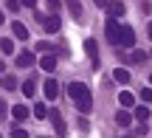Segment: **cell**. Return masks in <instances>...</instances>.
I'll use <instances>...</instances> for the list:
<instances>
[{"instance_id":"d4e9b609","label":"cell","mask_w":152,"mask_h":138,"mask_svg":"<svg viewBox=\"0 0 152 138\" xmlns=\"http://www.w3.org/2000/svg\"><path fill=\"white\" fill-rule=\"evenodd\" d=\"M37 51H42V54H51V45H48V42H39V45H37Z\"/></svg>"},{"instance_id":"d590c367","label":"cell","mask_w":152,"mask_h":138,"mask_svg":"<svg viewBox=\"0 0 152 138\" xmlns=\"http://www.w3.org/2000/svg\"><path fill=\"white\" fill-rule=\"evenodd\" d=\"M0 138H3V133H0Z\"/></svg>"},{"instance_id":"277c9868","label":"cell","mask_w":152,"mask_h":138,"mask_svg":"<svg viewBox=\"0 0 152 138\" xmlns=\"http://www.w3.org/2000/svg\"><path fill=\"white\" fill-rule=\"evenodd\" d=\"M37 20L42 23L45 31H51V34L59 31V17H56V14H37Z\"/></svg>"},{"instance_id":"30bf717a","label":"cell","mask_w":152,"mask_h":138,"mask_svg":"<svg viewBox=\"0 0 152 138\" xmlns=\"http://www.w3.org/2000/svg\"><path fill=\"white\" fill-rule=\"evenodd\" d=\"M11 116H14V121H26L31 113H28V107H23V104H14L11 107Z\"/></svg>"},{"instance_id":"ffe728a7","label":"cell","mask_w":152,"mask_h":138,"mask_svg":"<svg viewBox=\"0 0 152 138\" xmlns=\"http://www.w3.org/2000/svg\"><path fill=\"white\" fill-rule=\"evenodd\" d=\"M135 118H138L141 124H147V121H149V107H135Z\"/></svg>"},{"instance_id":"8fae6325","label":"cell","mask_w":152,"mask_h":138,"mask_svg":"<svg viewBox=\"0 0 152 138\" xmlns=\"http://www.w3.org/2000/svg\"><path fill=\"white\" fill-rule=\"evenodd\" d=\"M23 93H26L28 99H31V96L37 93V79H34V76H28L26 82H23Z\"/></svg>"},{"instance_id":"9c48e42d","label":"cell","mask_w":152,"mask_h":138,"mask_svg":"<svg viewBox=\"0 0 152 138\" xmlns=\"http://www.w3.org/2000/svg\"><path fill=\"white\" fill-rule=\"evenodd\" d=\"M34 62H37V56H34L31 51H20V54H17V65L20 68H31Z\"/></svg>"},{"instance_id":"9a60e30c","label":"cell","mask_w":152,"mask_h":138,"mask_svg":"<svg viewBox=\"0 0 152 138\" xmlns=\"http://www.w3.org/2000/svg\"><path fill=\"white\" fill-rule=\"evenodd\" d=\"M39 65H42V71H48V73H51V71L56 68V56H54V54H45L42 59H39Z\"/></svg>"},{"instance_id":"d6986e66","label":"cell","mask_w":152,"mask_h":138,"mask_svg":"<svg viewBox=\"0 0 152 138\" xmlns=\"http://www.w3.org/2000/svg\"><path fill=\"white\" fill-rule=\"evenodd\" d=\"M147 59H149V54H147V51H141V48H135V51H132V62H135V65H144Z\"/></svg>"},{"instance_id":"e0dca14e","label":"cell","mask_w":152,"mask_h":138,"mask_svg":"<svg viewBox=\"0 0 152 138\" xmlns=\"http://www.w3.org/2000/svg\"><path fill=\"white\" fill-rule=\"evenodd\" d=\"M48 104H42V101H37V104H34V118H48Z\"/></svg>"},{"instance_id":"2e32d148","label":"cell","mask_w":152,"mask_h":138,"mask_svg":"<svg viewBox=\"0 0 152 138\" xmlns=\"http://www.w3.org/2000/svg\"><path fill=\"white\" fill-rule=\"evenodd\" d=\"M113 79H115V82H121V85H127V82H130V71L115 68V71H113Z\"/></svg>"},{"instance_id":"603a6c76","label":"cell","mask_w":152,"mask_h":138,"mask_svg":"<svg viewBox=\"0 0 152 138\" xmlns=\"http://www.w3.org/2000/svg\"><path fill=\"white\" fill-rule=\"evenodd\" d=\"M3 88L14 90V88H17V79H14V76H6V79H3Z\"/></svg>"},{"instance_id":"d6a6232c","label":"cell","mask_w":152,"mask_h":138,"mask_svg":"<svg viewBox=\"0 0 152 138\" xmlns=\"http://www.w3.org/2000/svg\"><path fill=\"white\" fill-rule=\"evenodd\" d=\"M118 138H130V135H118Z\"/></svg>"},{"instance_id":"5b68a950","label":"cell","mask_w":152,"mask_h":138,"mask_svg":"<svg viewBox=\"0 0 152 138\" xmlns=\"http://www.w3.org/2000/svg\"><path fill=\"white\" fill-rule=\"evenodd\" d=\"M118 45L121 48H132L135 45V31L130 26H121V37H118Z\"/></svg>"},{"instance_id":"1f68e13d","label":"cell","mask_w":152,"mask_h":138,"mask_svg":"<svg viewBox=\"0 0 152 138\" xmlns=\"http://www.w3.org/2000/svg\"><path fill=\"white\" fill-rule=\"evenodd\" d=\"M3 68H6V65H3V62H0V73H3Z\"/></svg>"},{"instance_id":"484cf974","label":"cell","mask_w":152,"mask_h":138,"mask_svg":"<svg viewBox=\"0 0 152 138\" xmlns=\"http://www.w3.org/2000/svg\"><path fill=\"white\" fill-rule=\"evenodd\" d=\"M9 9H11V11H17V9H20V0H9Z\"/></svg>"},{"instance_id":"5bb4252c","label":"cell","mask_w":152,"mask_h":138,"mask_svg":"<svg viewBox=\"0 0 152 138\" xmlns=\"http://www.w3.org/2000/svg\"><path fill=\"white\" fill-rule=\"evenodd\" d=\"M11 34H14L17 39H28V28L23 26V23H11Z\"/></svg>"},{"instance_id":"8d00e7d4","label":"cell","mask_w":152,"mask_h":138,"mask_svg":"<svg viewBox=\"0 0 152 138\" xmlns=\"http://www.w3.org/2000/svg\"><path fill=\"white\" fill-rule=\"evenodd\" d=\"M48 3H51V0H48Z\"/></svg>"},{"instance_id":"ac0fdd59","label":"cell","mask_w":152,"mask_h":138,"mask_svg":"<svg viewBox=\"0 0 152 138\" xmlns=\"http://www.w3.org/2000/svg\"><path fill=\"white\" fill-rule=\"evenodd\" d=\"M65 3H68V11L79 20V17H82V3H79V0H65Z\"/></svg>"},{"instance_id":"4316f807","label":"cell","mask_w":152,"mask_h":138,"mask_svg":"<svg viewBox=\"0 0 152 138\" xmlns=\"http://www.w3.org/2000/svg\"><path fill=\"white\" fill-rule=\"evenodd\" d=\"M20 6H28V9H34V6H37V0H20Z\"/></svg>"},{"instance_id":"7402d4cb","label":"cell","mask_w":152,"mask_h":138,"mask_svg":"<svg viewBox=\"0 0 152 138\" xmlns=\"http://www.w3.org/2000/svg\"><path fill=\"white\" fill-rule=\"evenodd\" d=\"M11 138H28V133L23 127H11Z\"/></svg>"},{"instance_id":"3957f363","label":"cell","mask_w":152,"mask_h":138,"mask_svg":"<svg viewBox=\"0 0 152 138\" xmlns=\"http://www.w3.org/2000/svg\"><path fill=\"white\" fill-rule=\"evenodd\" d=\"M104 37H107L113 45H118V37H121V26H118L115 20H110V17H107V26H104Z\"/></svg>"},{"instance_id":"44dd1931","label":"cell","mask_w":152,"mask_h":138,"mask_svg":"<svg viewBox=\"0 0 152 138\" xmlns=\"http://www.w3.org/2000/svg\"><path fill=\"white\" fill-rule=\"evenodd\" d=\"M0 51L3 54H14V42L11 39H0Z\"/></svg>"},{"instance_id":"836d02e7","label":"cell","mask_w":152,"mask_h":138,"mask_svg":"<svg viewBox=\"0 0 152 138\" xmlns=\"http://www.w3.org/2000/svg\"><path fill=\"white\" fill-rule=\"evenodd\" d=\"M149 85H152V76H149Z\"/></svg>"},{"instance_id":"ba28073f","label":"cell","mask_w":152,"mask_h":138,"mask_svg":"<svg viewBox=\"0 0 152 138\" xmlns=\"http://www.w3.org/2000/svg\"><path fill=\"white\" fill-rule=\"evenodd\" d=\"M42 90H45V96H48V99H56V96H59V82H56L54 76L45 79V82H42Z\"/></svg>"},{"instance_id":"4dcf8cb0","label":"cell","mask_w":152,"mask_h":138,"mask_svg":"<svg viewBox=\"0 0 152 138\" xmlns=\"http://www.w3.org/2000/svg\"><path fill=\"white\" fill-rule=\"evenodd\" d=\"M0 26H3V11H0Z\"/></svg>"},{"instance_id":"e575fe53","label":"cell","mask_w":152,"mask_h":138,"mask_svg":"<svg viewBox=\"0 0 152 138\" xmlns=\"http://www.w3.org/2000/svg\"><path fill=\"white\" fill-rule=\"evenodd\" d=\"M0 88H3V82H0Z\"/></svg>"},{"instance_id":"4fadbf2b","label":"cell","mask_w":152,"mask_h":138,"mask_svg":"<svg viewBox=\"0 0 152 138\" xmlns=\"http://www.w3.org/2000/svg\"><path fill=\"white\" fill-rule=\"evenodd\" d=\"M115 124H118V127H130V124H132V116L127 110H118V113H115Z\"/></svg>"},{"instance_id":"cb8c5ba5","label":"cell","mask_w":152,"mask_h":138,"mask_svg":"<svg viewBox=\"0 0 152 138\" xmlns=\"http://www.w3.org/2000/svg\"><path fill=\"white\" fill-rule=\"evenodd\" d=\"M141 99H144V101H152V88H144V90H141Z\"/></svg>"},{"instance_id":"52a82bcc","label":"cell","mask_w":152,"mask_h":138,"mask_svg":"<svg viewBox=\"0 0 152 138\" xmlns=\"http://www.w3.org/2000/svg\"><path fill=\"white\" fill-rule=\"evenodd\" d=\"M85 54L90 56L93 68H99V45H96V39H85Z\"/></svg>"},{"instance_id":"f546056e","label":"cell","mask_w":152,"mask_h":138,"mask_svg":"<svg viewBox=\"0 0 152 138\" xmlns=\"http://www.w3.org/2000/svg\"><path fill=\"white\" fill-rule=\"evenodd\" d=\"M147 31H149V37H152V23H149V28H147Z\"/></svg>"},{"instance_id":"8992f818","label":"cell","mask_w":152,"mask_h":138,"mask_svg":"<svg viewBox=\"0 0 152 138\" xmlns=\"http://www.w3.org/2000/svg\"><path fill=\"white\" fill-rule=\"evenodd\" d=\"M104 9H107V14H110V20H115V17H124V3H121V0H110L107 6H104Z\"/></svg>"},{"instance_id":"7a4b0ae2","label":"cell","mask_w":152,"mask_h":138,"mask_svg":"<svg viewBox=\"0 0 152 138\" xmlns=\"http://www.w3.org/2000/svg\"><path fill=\"white\" fill-rule=\"evenodd\" d=\"M48 118H51V124H54V130H56V138H65L68 130H65V118H62V113L54 107V110L48 113Z\"/></svg>"},{"instance_id":"6da1fadb","label":"cell","mask_w":152,"mask_h":138,"mask_svg":"<svg viewBox=\"0 0 152 138\" xmlns=\"http://www.w3.org/2000/svg\"><path fill=\"white\" fill-rule=\"evenodd\" d=\"M68 96L73 99L76 110H79L82 116H87V113L93 110V96H90V88H87L85 82H71L68 85Z\"/></svg>"},{"instance_id":"7c38bea8","label":"cell","mask_w":152,"mask_h":138,"mask_svg":"<svg viewBox=\"0 0 152 138\" xmlns=\"http://www.w3.org/2000/svg\"><path fill=\"white\" fill-rule=\"evenodd\" d=\"M118 104L121 107H132V104H135V96H132L130 90H121V93H118Z\"/></svg>"},{"instance_id":"f1b7e54d","label":"cell","mask_w":152,"mask_h":138,"mask_svg":"<svg viewBox=\"0 0 152 138\" xmlns=\"http://www.w3.org/2000/svg\"><path fill=\"white\" fill-rule=\"evenodd\" d=\"M93 3H96V6H107L110 0H93Z\"/></svg>"},{"instance_id":"83f0119b","label":"cell","mask_w":152,"mask_h":138,"mask_svg":"<svg viewBox=\"0 0 152 138\" xmlns=\"http://www.w3.org/2000/svg\"><path fill=\"white\" fill-rule=\"evenodd\" d=\"M6 113H9V110H6V101H3V99H0V118H3V116H6Z\"/></svg>"}]
</instances>
